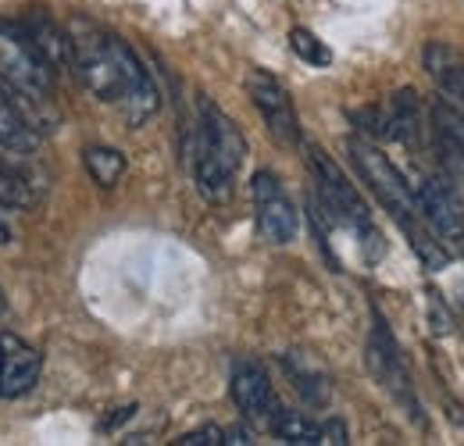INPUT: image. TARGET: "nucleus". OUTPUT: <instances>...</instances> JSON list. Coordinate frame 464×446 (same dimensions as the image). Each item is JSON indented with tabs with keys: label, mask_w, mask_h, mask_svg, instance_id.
I'll use <instances>...</instances> for the list:
<instances>
[{
	"label": "nucleus",
	"mask_w": 464,
	"mask_h": 446,
	"mask_svg": "<svg viewBox=\"0 0 464 446\" xmlns=\"http://www.w3.org/2000/svg\"><path fill=\"white\" fill-rule=\"evenodd\" d=\"M82 165L90 171V179L97 182V186H104V189H111L118 186V179L125 175V154L115 150V147H86V154H82Z\"/></svg>",
	"instance_id": "obj_17"
},
{
	"label": "nucleus",
	"mask_w": 464,
	"mask_h": 446,
	"mask_svg": "<svg viewBox=\"0 0 464 446\" xmlns=\"http://www.w3.org/2000/svg\"><path fill=\"white\" fill-rule=\"evenodd\" d=\"M432 121H436V136H440V150L447 165L458 171V179H464V112L440 101L432 108Z\"/></svg>",
	"instance_id": "obj_14"
},
{
	"label": "nucleus",
	"mask_w": 464,
	"mask_h": 446,
	"mask_svg": "<svg viewBox=\"0 0 464 446\" xmlns=\"http://www.w3.org/2000/svg\"><path fill=\"white\" fill-rule=\"evenodd\" d=\"M418 208L443 239L464 243V204L447 179H425L418 189Z\"/></svg>",
	"instance_id": "obj_10"
},
{
	"label": "nucleus",
	"mask_w": 464,
	"mask_h": 446,
	"mask_svg": "<svg viewBox=\"0 0 464 446\" xmlns=\"http://www.w3.org/2000/svg\"><path fill=\"white\" fill-rule=\"evenodd\" d=\"M179 446H226V429L218 425H204V429H193L186 436L175 440Z\"/></svg>",
	"instance_id": "obj_21"
},
{
	"label": "nucleus",
	"mask_w": 464,
	"mask_h": 446,
	"mask_svg": "<svg viewBox=\"0 0 464 446\" xmlns=\"http://www.w3.org/2000/svg\"><path fill=\"white\" fill-rule=\"evenodd\" d=\"M458 300H461V315H464V286H461V296H458Z\"/></svg>",
	"instance_id": "obj_24"
},
{
	"label": "nucleus",
	"mask_w": 464,
	"mask_h": 446,
	"mask_svg": "<svg viewBox=\"0 0 464 446\" xmlns=\"http://www.w3.org/2000/svg\"><path fill=\"white\" fill-rule=\"evenodd\" d=\"M243 158H246L243 132L215 101L204 97L197 112V132H193V179L208 204L229 200Z\"/></svg>",
	"instance_id": "obj_2"
},
{
	"label": "nucleus",
	"mask_w": 464,
	"mask_h": 446,
	"mask_svg": "<svg viewBox=\"0 0 464 446\" xmlns=\"http://www.w3.org/2000/svg\"><path fill=\"white\" fill-rule=\"evenodd\" d=\"M40 372H44V357L36 346H29L18 335L0 333V396L4 400L25 396L40 383Z\"/></svg>",
	"instance_id": "obj_9"
},
{
	"label": "nucleus",
	"mask_w": 464,
	"mask_h": 446,
	"mask_svg": "<svg viewBox=\"0 0 464 446\" xmlns=\"http://www.w3.org/2000/svg\"><path fill=\"white\" fill-rule=\"evenodd\" d=\"M290 47H293V54L300 57V61H307L311 68H329V64H333V51H329L314 33H307V29H293Z\"/></svg>",
	"instance_id": "obj_18"
},
{
	"label": "nucleus",
	"mask_w": 464,
	"mask_h": 446,
	"mask_svg": "<svg viewBox=\"0 0 464 446\" xmlns=\"http://www.w3.org/2000/svg\"><path fill=\"white\" fill-rule=\"evenodd\" d=\"M322 443H329V446H347L350 443L347 425H343L340 418H329V422L322 425Z\"/></svg>",
	"instance_id": "obj_22"
},
{
	"label": "nucleus",
	"mask_w": 464,
	"mask_h": 446,
	"mask_svg": "<svg viewBox=\"0 0 464 446\" xmlns=\"http://www.w3.org/2000/svg\"><path fill=\"white\" fill-rule=\"evenodd\" d=\"M268 429L276 432V440H283V443H290V446H322V425L311 422V418L300 414V411L279 407Z\"/></svg>",
	"instance_id": "obj_16"
},
{
	"label": "nucleus",
	"mask_w": 464,
	"mask_h": 446,
	"mask_svg": "<svg viewBox=\"0 0 464 446\" xmlns=\"http://www.w3.org/2000/svg\"><path fill=\"white\" fill-rule=\"evenodd\" d=\"M286 368H290V375L296 379L293 386L304 393L307 400H318V403H322V400L329 396V386H325V379H322V375H314V372H304V368H300L293 357H286Z\"/></svg>",
	"instance_id": "obj_20"
},
{
	"label": "nucleus",
	"mask_w": 464,
	"mask_h": 446,
	"mask_svg": "<svg viewBox=\"0 0 464 446\" xmlns=\"http://www.w3.org/2000/svg\"><path fill=\"white\" fill-rule=\"evenodd\" d=\"M72 44H75V68L72 72L82 79V86L97 101L118 104L132 129H140L147 118L158 114L161 93H158L150 72L143 68V61L121 36L86 25L82 33L72 36Z\"/></svg>",
	"instance_id": "obj_1"
},
{
	"label": "nucleus",
	"mask_w": 464,
	"mask_h": 446,
	"mask_svg": "<svg viewBox=\"0 0 464 446\" xmlns=\"http://www.w3.org/2000/svg\"><path fill=\"white\" fill-rule=\"evenodd\" d=\"M0 82L33 104H51L54 68L25 36L22 22H0Z\"/></svg>",
	"instance_id": "obj_3"
},
{
	"label": "nucleus",
	"mask_w": 464,
	"mask_h": 446,
	"mask_svg": "<svg viewBox=\"0 0 464 446\" xmlns=\"http://www.w3.org/2000/svg\"><path fill=\"white\" fill-rule=\"evenodd\" d=\"M254 443V436L243 429V425H232V429H226V446H246Z\"/></svg>",
	"instance_id": "obj_23"
},
{
	"label": "nucleus",
	"mask_w": 464,
	"mask_h": 446,
	"mask_svg": "<svg viewBox=\"0 0 464 446\" xmlns=\"http://www.w3.org/2000/svg\"><path fill=\"white\" fill-rule=\"evenodd\" d=\"M22 29H25V36L33 40V47L44 54V61H47L54 72H72V68H75V44H72V33L61 29L54 18L33 11L29 18H22Z\"/></svg>",
	"instance_id": "obj_11"
},
{
	"label": "nucleus",
	"mask_w": 464,
	"mask_h": 446,
	"mask_svg": "<svg viewBox=\"0 0 464 446\" xmlns=\"http://www.w3.org/2000/svg\"><path fill=\"white\" fill-rule=\"evenodd\" d=\"M246 93H250L257 114L265 118L268 132H272L283 147H296V143H300V118H296V108H293L286 86H283L276 75L254 68V72L246 75Z\"/></svg>",
	"instance_id": "obj_7"
},
{
	"label": "nucleus",
	"mask_w": 464,
	"mask_h": 446,
	"mask_svg": "<svg viewBox=\"0 0 464 446\" xmlns=\"http://www.w3.org/2000/svg\"><path fill=\"white\" fill-rule=\"evenodd\" d=\"M425 68L440 82V90L464 108V57L447 44H429L425 47Z\"/></svg>",
	"instance_id": "obj_13"
},
{
	"label": "nucleus",
	"mask_w": 464,
	"mask_h": 446,
	"mask_svg": "<svg viewBox=\"0 0 464 446\" xmlns=\"http://www.w3.org/2000/svg\"><path fill=\"white\" fill-rule=\"evenodd\" d=\"M307 161H311V168H314V179H318V189H322V200H325L329 215H333L340 225H350V228L361 232V236H364V232L375 236L372 215H368L361 193L353 189V182L343 175V168L336 165L322 147H314V143L307 147Z\"/></svg>",
	"instance_id": "obj_5"
},
{
	"label": "nucleus",
	"mask_w": 464,
	"mask_h": 446,
	"mask_svg": "<svg viewBox=\"0 0 464 446\" xmlns=\"http://www.w3.org/2000/svg\"><path fill=\"white\" fill-rule=\"evenodd\" d=\"M347 150H350V158H353V168H357L361 179H364V186L379 197V204L401 222L404 232H414V228H418V200L411 197L404 175L393 168V161H390L375 143H368V140H361V136L350 140Z\"/></svg>",
	"instance_id": "obj_4"
},
{
	"label": "nucleus",
	"mask_w": 464,
	"mask_h": 446,
	"mask_svg": "<svg viewBox=\"0 0 464 446\" xmlns=\"http://www.w3.org/2000/svg\"><path fill=\"white\" fill-rule=\"evenodd\" d=\"M250 193H254V215H257V228L261 236L272 243V247H286L296 239V208H293L290 193L283 189V182L272 175V171H257L254 182H250Z\"/></svg>",
	"instance_id": "obj_6"
},
{
	"label": "nucleus",
	"mask_w": 464,
	"mask_h": 446,
	"mask_svg": "<svg viewBox=\"0 0 464 446\" xmlns=\"http://www.w3.org/2000/svg\"><path fill=\"white\" fill-rule=\"evenodd\" d=\"M232 403L243 411L246 422H257V425H272L276 411H279V396H276V386H272V375L261 361L254 357H243L232 364Z\"/></svg>",
	"instance_id": "obj_8"
},
{
	"label": "nucleus",
	"mask_w": 464,
	"mask_h": 446,
	"mask_svg": "<svg viewBox=\"0 0 464 446\" xmlns=\"http://www.w3.org/2000/svg\"><path fill=\"white\" fill-rule=\"evenodd\" d=\"M40 147V132L33 129V121L25 118L22 104L11 97V90L0 86V150L7 154H33Z\"/></svg>",
	"instance_id": "obj_12"
},
{
	"label": "nucleus",
	"mask_w": 464,
	"mask_h": 446,
	"mask_svg": "<svg viewBox=\"0 0 464 446\" xmlns=\"http://www.w3.org/2000/svg\"><path fill=\"white\" fill-rule=\"evenodd\" d=\"M407 239H411V247H414V254L421 257V268H429V272H440V268H447V250L425 232V228H414V232H407Z\"/></svg>",
	"instance_id": "obj_19"
},
{
	"label": "nucleus",
	"mask_w": 464,
	"mask_h": 446,
	"mask_svg": "<svg viewBox=\"0 0 464 446\" xmlns=\"http://www.w3.org/2000/svg\"><path fill=\"white\" fill-rule=\"evenodd\" d=\"M36 204H40L36 182L22 168H14L11 161L0 158V208L4 211H33Z\"/></svg>",
	"instance_id": "obj_15"
}]
</instances>
